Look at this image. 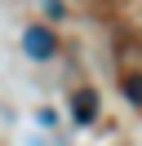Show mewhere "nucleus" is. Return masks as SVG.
<instances>
[{
	"mask_svg": "<svg viewBox=\"0 0 142 146\" xmlns=\"http://www.w3.org/2000/svg\"><path fill=\"white\" fill-rule=\"evenodd\" d=\"M22 49L36 58V62H49V58L58 53V36H53L49 27H40V22H36V27H27V36H22Z\"/></svg>",
	"mask_w": 142,
	"mask_h": 146,
	"instance_id": "nucleus-1",
	"label": "nucleus"
},
{
	"mask_svg": "<svg viewBox=\"0 0 142 146\" xmlns=\"http://www.w3.org/2000/svg\"><path fill=\"white\" fill-rule=\"evenodd\" d=\"M71 119H76V124H93L98 119V93L93 89L71 93Z\"/></svg>",
	"mask_w": 142,
	"mask_h": 146,
	"instance_id": "nucleus-2",
	"label": "nucleus"
},
{
	"mask_svg": "<svg viewBox=\"0 0 142 146\" xmlns=\"http://www.w3.org/2000/svg\"><path fill=\"white\" fill-rule=\"evenodd\" d=\"M124 98L133 106H142V75H124Z\"/></svg>",
	"mask_w": 142,
	"mask_h": 146,
	"instance_id": "nucleus-3",
	"label": "nucleus"
}]
</instances>
